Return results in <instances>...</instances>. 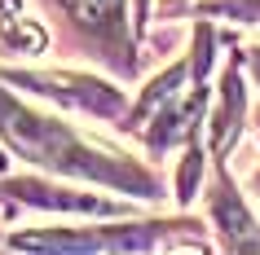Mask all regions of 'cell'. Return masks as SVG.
I'll return each mask as SVG.
<instances>
[{
	"label": "cell",
	"instance_id": "1",
	"mask_svg": "<svg viewBox=\"0 0 260 255\" xmlns=\"http://www.w3.org/2000/svg\"><path fill=\"white\" fill-rule=\"evenodd\" d=\"M0 132L9 136V145H14L18 154H27L31 163H44V167H57V172L84 176V180H102V185H115V189H133L141 198L154 194V180L141 172L137 163H123V159H115V154H102V150L84 145L75 132H67L62 123L27 110L9 93H0Z\"/></svg>",
	"mask_w": 260,
	"mask_h": 255
},
{
	"label": "cell",
	"instance_id": "2",
	"mask_svg": "<svg viewBox=\"0 0 260 255\" xmlns=\"http://www.w3.org/2000/svg\"><path fill=\"white\" fill-rule=\"evenodd\" d=\"M5 80L22 84V88H31V93L40 97H53V101H67V106L75 110H93V115H123V97L119 88H110V84L102 80H88V75H71V70H40V75H18V70H9Z\"/></svg>",
	"mask_w": 260,
	"mask_h": 255
},
{
	"label": "cell",
	"instance_id": "3",
	"mask_svg": "<svg viewBox=\"0 0 260 255\" xmlns=\"http://www.w3.org/2000/svg\"><path fill=\"white\" fill-rule=\"evenodd\" d=\"M150 229H110V233H22L14 238V246L22 251H133L146 246Z\"/></svg>",
	"mask_w": 260,
	"mask_h": 255
},
{
	"label": "cell",
	"instance_id": "4",
	"mask_svg": "<svg viewBox=\"0 0 260 255\" xmlns=\"http://www.w3.org/2000/svg\"><path fill=\"white\" fill-rule=\"evenodd\" d=\"M212 215H216L220 238H225L230 251H260V229H256V220L247 215V207L238 202V194H234V185L225 176H220L216 189H212Z\"/></svg>",
	"mask_w": 260,
	"mask_h": 255
},
{
	"label": "cell",
	"instance_id": "5",
	"mask_svg": "<svg viewBox=\"0 0 260 255\" xmlns=\"http://www.w3.org/2000/svg\"><path fill=\"white\" fill-rule=\"evenodd\" d=\"M5 194H14L22 202H36V207H57V211H88V215H115L119 207L97 194H80V189H53V185H40V180H14L5 185Z\"/></svg>",
	"mask_w": 260,
	"mask_h": 255
},
{
	"label": "cell",
	"instance_id": "6",
	"mask_svg": "<svg viewBox=\"0 0 260 255\" xmlns=\"http://www.w3.org/2000/svg\"><path fill=\"white\" fill-rule=\"evenodd\" d=\"M62 9L93 35H119L123 31V0H62Z\"/></svg>",
	"mask_w": 260,
	"mask_h": 255
},
{
	"label": "cell",
	"instance_id": "7",
	"mask_svg": "<svg viewBox=\"0 0 260 255\" xmlns=\"http://www.w3.org/2000/svg\"><path fill=\"white\" fill-rule=\"evenodd\" d=\"M238 115H243V88H238V75H225V84H220V115L212 119L216 154H225V145L238 136Z\"/></svg>",
	"mask_w": 260,
	"mask_h": 255
},
{
	"label": "cell",
	"instance_id": "8",
	"mask_svg": "<svg viewBox=\"0 0 260 255\" xmlns=\"http://www.w3.org/2000/svg\"><path fill=\"white\" fill-rule=\"evenodd\" d=\"M0 35L9 49L18 53H40L44 49V31L31 22V18H18L14 14V0H0Z\"/></svg>",
	"mask_w": 260,
	"mask_h": 255
},
{
	"label": "cell",
	"instance_id": "9",
	"mask_svg": "<svg viewBox=\"0 0 260 255\" xmlns=\"http://www.w3.org/2000/svg\"><path fill=\"white\" fill-rule=\"evenodd\" d=\"M181 80H185V66H168L164 75H159V80L146 88V97H141V106L133 110V123H128V128H141V123L150 119L154 110L172 106V101H177V84H181Z\"/></svg>",
	"mask_w": 260,
	"mask_h": 255
},
{
	"label": "cell",
	"instance_id": "10",
	"mask_svg": "<svg viewBox=\"0 0 260 255\" xmlns=\"http://www.w3.org/2000/svg\"><path fill=\"white\" fill-rule=\"evenodd\" d=\"M199 172H203V154H199V145H190V154H185V163H181V202H190V198H194Z\"/></svg>",
	"mask_w": 260,
	"mask_h": 255
},
{
	"label": "cell",
	"instance_id": "11",
	"mask_svg": "<svg viewBox=\"0 0 260 255\" xmlns=\"http://www.w3.org/2000/svg\"><path fill=\"white\" fill-rule=\"evenodd\" d=\"M212 14H230V18H243V22H260V0H225V5H212Z\"/></svg>",
	"mask_w": 260,
	"mask_h": 255
},
{
	"label": "cell",
	"instance_id": "12",
	"mask_svg": "<svg viewBox=\"0 0 260 255\" xmlns=\"http://www.w3.org/2000/svg\"><path fill=\"white\" fill-rule=\"evenodd\" d=\"M137 14H141L137 22H146V14H150V0H137Z\"/></svg>",
	"mask_w": 260,
	"mask_h": 255
},
{
	"label": "cell",
	"instance_id": "13",
	"mask_svg": "<svg viewBox=\"0 0 260 255\" xmlns=\"http://www.w3.org/2000/svg\"><path fill=\"white\" fill-rule=\"evenodd\" d=\"M251 180H256V194H260V163H256V172H251Z\"/></svg>",
	"mask_w": 260,
	"mask_h": 255
},
{
	"label": "cell",
	"instance_id": "14",
	"mask_svg": "<svg viewBox=\"0 0 260 255\" xmlns=\"http://www.w3.org/2000/svg\"><path fill=\"white\" fill-rule=\"evenodd\" d=\"M251 62H256V75H260V49H256V53H251Z\"/></svg>",
	"mask_w": 260,
	"mask_h": 255
},
{
	"label": "cell",
	"instance_id": "15",
	"mask_svg": "<svg viewBox=\"0 0 260 255\" xmlns=\"http://www.w3.org/2000/svg\"><path fill=\"white\" fill-rule=\"evenodd\" d=\"M0 167H5V150H0Z\"/></svg>",
	"mask_w": 260,
	"mask_h": 255
}]
</instances>
